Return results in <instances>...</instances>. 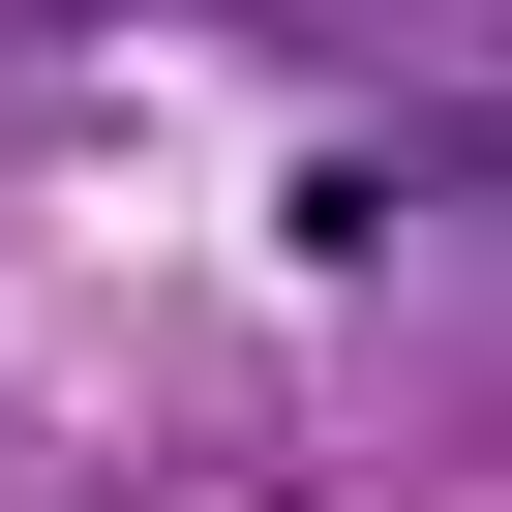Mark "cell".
<instances>
[]
</instances>
